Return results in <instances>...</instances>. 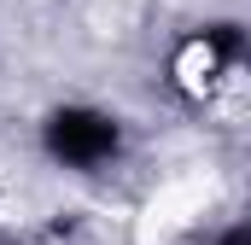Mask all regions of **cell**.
<instances>
[{
	"label": "cell",
	"mask_w": 251,
	"mask_h": 245,
	"mask_svg": "<svg viewBox=\"0 0 251 245\" xmlns=\"http://www.w3.org/2000/svg\"><path fill=\"white\" fill-rule=\"evenodd\" d=\"M240 64H246V35H240V24H210V29H199V35H187V41L176 47L170 76H176V88H181L187 99H216L222 82H228Z\"/></svg>",
	"instance_id": "obj_1"
},
{
	"label": "cell",
	"mask_w": 251,
	"mask_h": 245,
	"mask_svg": "<svg viewBox=\"0 0 251 245\" xmlns=\"http://www.w3.org/2000/svg\"><path fill=\"white\" fill-rule=\"evenodd\" d=\"M117 146H123L117 117H105L94 105H64V111L47 117V152L64 170H100V164L117 158Z\"/></svg>",
	"instance_id": "obj_2"
},
{
	"label": "cell",
	"mask_w": 251,
	"mask_h": 245,
	"mask_svg": "<svg viewBox=\"0 0 251 245\" xmlns=\"http://www.w3.org/2000/svg\"><path fill=\"white\" fill-rule=\"evenodd\" d=\"M216 245H251V234H246V228H228V234H222Z\"/></svg>",
	"instance_id": "obj_3"
},
{
	"label": "cell",
	"mask_w": 251,
	"mask_h": 245,
	"mask_svg": "<svg viewBox=\"0 0 251 245\" xmlns=\"http://www.w3.org/2000/svg\"><path fill=\"white\" fill-rule=\"evenodd\" d=\"M0 245H6V234H0Z\"/></svg>",
	"instance_id": "obj_4"
}]
</instances>
